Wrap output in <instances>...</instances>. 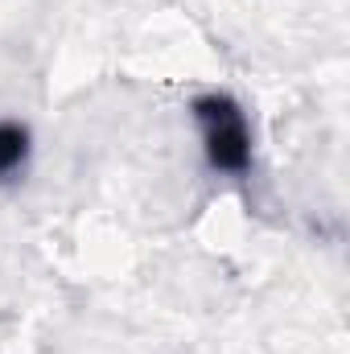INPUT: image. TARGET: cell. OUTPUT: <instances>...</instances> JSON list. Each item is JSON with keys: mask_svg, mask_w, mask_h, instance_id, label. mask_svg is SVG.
<instances>
[{"mask_svg": "<svg viewBox=\"0 0 350 354\" xmlns=\"http://www.w3.org/2000/svg\"><path fill=\"white\" fill-rule=\"evenodd\" d=\"M190 111H194V124L202 132L206 165L227 177L248 174L252 169V124H248V111L239 107V99L210 91V95H198Z\"/></svg>", "mask_w": 350, "mask_h": 354, "instance_id": "1", "label": "cell"}, {"mask_svg": "<svg viewBox=\"0 0 350 354\" xmlns=\"http://www.w3.org/2000/svg\"><path fill=\"white\" fill-rule=\"evenodd\" d=\"M33 161V136L21 120H0V185H17Z\"/></svg>", "mask_w": 350, "mask_h": 354, "instance_id": "2", "label": "cell"}]
</instances>
